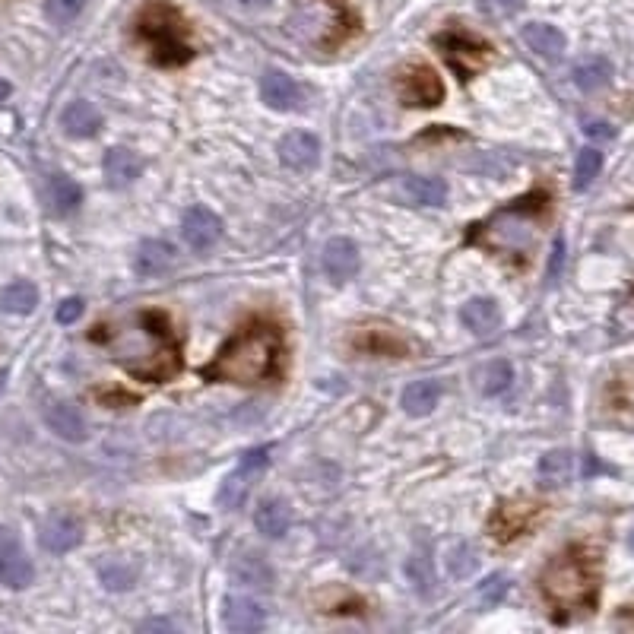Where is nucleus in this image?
<instances>
[{
    "label": "nucleus",
    "instance_id": "nucleus-1",
    "mask_svg": "<svg viewBox=\"0 0 634 634\" xmlns=\"http://www.w3.org/2000/svg\"><path fill=\"white\" fill-rule=\"evenodd\" d=\"M279 362V333L267 324H254L219 349L207 375L226 384H260L267 381Z\"/></svg>",
    "mask_w": 634,
    "mask_h": 634
},
{
    "label": "nucleus",
    "instance_id": "nucleus-2",
    "mask_svg": "<svg viewBox=\"0 0 634 634\" xmlns=\"http://www.w3.org/2000/svg\"><path fill=\"white\" fill-rule=\"evenodd\" d=\"M115 352L121 365L146 381H162L178 368L169 324L156 314H143L134 321V327H124L115 337Z\"/></svg>",
    "mask_w": 634,
    "mask_h": 634
},
{
    "label": "nucleus",
    "instance_id": "nucleus-3",
    "mask_svg": "<svg viewBox=\"0 0 634 634\" xmlns=\"http://www.w3.org/2000/svg\"><path fill=\"white\" fill-rule=\"evenodd\" d=\"M546 203L549 200L543 194L517 200V203H511V207L498 210L489 222L476 226V232H470V238L476 241V245L492 248V251L524 254L536 241L539 222H543V216H546Z\"/></svg>",
    "mask_w": 634,
    "mask_h": 634
},
{
    "label": "nucleus",
    "instance_id": "nucleus-4",
    "mask_svg": "<svg viewBox=\"0 0 634 634\" xmlns=\"http://www.w3.org/2000/svg\"><path fill=\"white\" fill-rule=\"evenodd\" d=\"M543 596L555 606V609H590L596 600V571L593 562L581 552V549H568L562 555H555L546 565L543 577Z\"/></svg>",
    "mask_w": 634,
    "mask_h": 634
},
{
    "label": "nucleus",
    "instance_id": "nucleus-5",
    "mask_svg": "<svg viewBox=\"0 0 634 634\" xmlns=\"http://www.w3.org/2000/svg\"><path fill=\"white\" fill-rule=\"evenodd\" d=\"M140 32L146 35L149 42L156 45L159 61H165V64H181V61L191 58L188 45H184V39H181L178 16H175L169 7H162V4H153V7H149V10L143 13V20H140Z\"/></svg>",
    "mask_w": 634,
    "mask_h": 634
},
{
    "label": "nucleus",
    "instance_id": "nucleus-6",
    "mask_svg": "<svg viewBox=\"0 0 634 634\" xmlns=\"http://www.w3.org/2000/svg\"><path fill=\"white\" fill-rule=\"evenodd\" d=\"M32 562L29 555L23 552L20 539H16L13 530L0 527V584L10 587V590H23L32 584Z\"/></svg>",
    "mask_w": 634,
    "mask_h": 634
},
{
    "label": "nucleus",
    "instance_id": "nucleus-7",
    "mask_svg": "<svg viewBox=\"0 0 634 634\" xmlns=\"http://www.w3.org/2000/svg\"><path fill=\"white\" fill-rule=\"evenodd\" d=\"M83 539V524L70 511H54L42 520L39 527V543L45 552L64 555L70 549H77Z\"/></svg>",
    "mask_w": 634,
    "mask_h": 634
},
{
    "label": "nucleus",
    "instance_id": "nucleus-8",
    "mask_svg": "<svg viewBox=\"0 0 634 634\" xmlns=\"http://www.w3.org/2000/svg\"><path fill=\"white\" fill-rule=\"evenodd\" d=\"M45 425L51 428L54 435H58L61 441H70V444H80L89 438V425L83 419V413L77 406H73L70 400H48L45 409Z\"/></svg>",
    "mask_w": 634,
    "mask_h": 634
},
{
    "label": "nucleus",
    "instance_id": "nucleus-9",
    "mask_svg": "<svg viewBox=\"0 0 634 634\" xmlns=\"http://www.w3.org/2000/svg\"><path fill=\"white\" fill-rule=\"evenodd\" d=\"M400 96L413 108H432L444 99V86L428 67H409L400 80Z\"/></svg>",
    "mask_w": 634,
    "mask_h": 634
},
{
    "label": "nucleus",
    "instance_id": "nucleus-10",
    "mask_svg": "<svg viewBox=\"0 0 634 634\" xmlns=\"http://www.w3.org/2000/svg\"><path fill=\"white\" fill-rule=\"evenodd\" d=\"M359 264H362L359 248H356V241H349V238H330L321 251V267L330 283H337V286L356 276Z\"/></svg>",
    "mask_w": 634,
    "mask_h": 634
},
{
    "label": "nucleus",
    "instance_id": "nucleus-11",
    "mask_svg": "<svg viewBox=\"0 0 634 634\" xmlns=\"http://www.w3.org/2000/svg\"><path fill=\"white\" fill-rule=\"evenodd\" d=\"M279 159L292 172H311L317 159H321V140L308 130H292L279 140Z\"/></svg>",
    "mask_w": 634,
    "mask_h": 634
},
{
    "label": "nucleus",
    "instance_id": "nucleus-12",
    "mask_svg": "<svg viewBox=\"0 0 634 634\" xmlns=\"http://www.w3.org/2000/svg\"><path fill=\"white\" fill-rule=\"evenodd\" d=\"M222 622H226V628L235 631V634H251V631H260L267 625V609L260 606L254 596L232 593V596H226Z\"/></svg>",
    "mask_w": 634,
    "mask_h": 634
},
{
    "label": "nucleus",
    "instance_id": "nucleus-13",
    "mask_svg": "<svg viewBox=\"0 0 634 634\" xmlns=\"http://www.w3.org/2000/svg\"><path fill=\"white\" fill-rule=\"evenodd\" d=\"M181 235L184 241L194 248V251H210L219 235H222V222L213 210L207 207H194L184 213V222H181Z\"/></svg>",
    "mask_w": 634,
    "mask_h": 634
},
{
    "label": "nucleus",
    "instance_id": "nucleus-14",
    "mask_svg": "<svg viewBox=\"0 0 634 634\" xmlns=\"http://www.w3.org/2000/svg\"><path fill=\"white\" fill-rule=\"evenodd\" d=\"M260 96L276 111H292L302 105V89L292 77H286L283 70H267L264 80H260Z\"/></svg>",
    "mask_w": 634,
    "mask_h": 634
},
{
    "label": "nucleus",
    "instance_id": "nucleus-15",
    "mask_svg": "<svg viewBox=\"0 0 634 634\" xmlns=\"http://www.w3.org/2000/svg\"><path fill=\"white\" fill-rule=\"evenodd\" d=\"M102 169H105V181L111 184V188H130V184L143 175V159L124 146H115L105 153Z\"/></svg>",
    "mask_w": 634,
    "mask_h": 634
},
{
    "label": "nucleus",
    "instance_id": "nucleus-16",
    "mask_svg": "<svg viewBox=\"0 0 634 634\" xmlns=\"http://www.w3.org/2000/svg\"><path fill=\"white\" fill-rule=\"evenodd\" d=\"M536 517L533 501H508L501 505L492 517V533L498 539H514L517 533H524L530 527V520Z\"/></svg>",
    "mask_w": 634,
    "mask_h": 634
},
{
    "label": "nucleus",
    "instance_id": "nucleus-17",
    "mask_svg": "<svg viewBox=\"0 0 634 634\" xmlns=\"http://www.w3.org/2000/svg\"><path fill=\"white\" fill-rule=\"evenodd\" d=\"M460 321L466 324V330H473L476 337H492L501 327V308L492 298H470V302L460 308Z\"/></svg>",
    "mask_w": 634,
    "mask_h": 634
},
{
    "label": "nucleus",
    "instance_id": "nucleus-18",
    "mask_svg": "<svg viewBox=\"0 0 634 634\" xmlns=\"http://www.w3.org/2000/svg\"><path fill=\"white\" fill-rule=\"evenodd\" d=\"M45 197H48V207L54 216H70L80 210L83 203V191L80 184L67 178V175H51L48 184H45Z\"/></svg>",
    "mask_w": 634,
    "mask_h": 634
},
{
    "label": "nucleus",
    "instance_id": "nucleus-19",
    "mask_svg": "<svg viewBox=\"0 0 634 634\" xmlns=\"http://www.w3.org/2000/svg\"><path fill=\"white\" fill-rule=\"evenodd\" d=\"M520 35H524L527 48L536 51L539 58H546V61H558L565 54V35L549 23H527L524 29H520Z\"/></svg>",
    "mask_w": 634,
    "mask_h": 634
},
{
    "label": "nucleus",
    "instance_id": "nucleus-20",
    "mask_svg": "<svg viewBox=\"0 0 634 634\" xmlns=\"http://www.w3.org/2000/svg\"><path fill=\"white\" fill-rule=\"evenodd\" d=\"M609 413L634 428V368H622L609 384Z\"/></svg>",
    "mask_w": 634,
    "mask_h": 634
},
{
    "label": "nucleus",
    "instance_id": "nucleus-21",
    "mask_svg": "<svg viewBox=\"0 0 634 634\" xmlns=\"http://www.w3.org/2000/svg\"><path fill=\"white\" fill-rule=\"evenodd\" d=\"M61 127L70 137H96L102 127V115L92 102L77 99L61 111Z\"/></svg>",
    "mask_w": 634,
    "mask_h": 634
},
{
    "label": "nucleus",
    "instance_id": "nucleus-22",
    "mask_svg": "<svg viewBox=\"0 0 634 634\" xmlns=\"http://www.w3.org/2000/svg\"><path fill=\"white\" fill-rule=\"evenodd\" d=\"M175 260V248L169 245V241H159V238H149L143 241V245L137 248V257H134V270L140 276H159L172 267Z\"/></svg>",
    "mask_w": 634,
    "mask_h": 634
},
{
    "label": "nucleus",
    "instance_id": "nucleus-23",
    "mask_svg": "<svg viewBox=\"0 0 634 634\" xmlns=\"http://www.w3.org/2000/svg\"><path fill=\"white\" fill-rule=\"evenodd\" d=\"M403 197L416 207H444L447 203V184L441 178H422L406 175L403 178Z\"/></svg>",
    "mask_w": 634,
    "mask_h": 634
},
{
    "label": "nucleus",
    "instance_id": "nucleus-24",
    "mask_svg": "<svg viewBox=\"0 0 634 634\" xmlns=\"http://www.w3.org/2000/svg\"><path fill=\"white\" fill-rule=\"evenodd\" d=\"M232 577H235L241 587H248V590H270L273 587V568L260 555H254V552L235 558Z\"/></svg>",
    "mask_w": 634,
    "mask_h": 634
},
{
    "label": "nucleus",
    "instance_id": "nucleus-25",
    "mask_svg": "<svg viewBox=\"0 0 634 634\" xmlns=\"http://www.w3.org/2000/svg\"><path fill=\"white\" fill-rule=\"evenodd\" d=\"M254 524H257V530L264 533V536L279 539V536H286L289 527H292V511H289L286 501L270 498V501H264V505L257 508Z\"/></svg>",
    "mask_w": 634,
    "mask_h": 634
},
{
    "label": "nucleus",
    "instance_id": "nucleus-26",
    "mask_svg": "<svg viewBox=\"0 0 634 634\" xmlns=\"http://www.w3.org/2000/svg\"><path fill=\"white\" fill-rule=\"evenodd\" d=\"M574 476V454L571 451H549L539 460V482L546 489H562Z\"/></svg>",
    "mask_w": 634,
    "mask_h": 634
},
{
    "label": "nucleus",
    "instance_id": "nucleus-27",
    "mask_svg": "<svg viewBox=\"0 0 634 634\" xmlns=\"http://www.w3.org/2000/svg\"><path fill=\"white\" fill-rule=\"evenodd\" d=\"M571 80H574V86L581 89V92H596V89L609 86V80H612V64H609L606 58H584V61L574 64Z\"/></svg>",
    "mask_w": 634,
    "mask_h": 634
},
{
    "label": "nucleus",
    "instance_id": "nucleus-28",
    "mask_svg": "<svg viewBox=\"0 0 634 634\" xmlns=\"http://www.w3.org/2000/svg\"><path fill=\"white\" fill-rule=\"evenodd\" d=\"M441 45H444V58H447V64H451L460 77H470L473 70H479V64H482V58H486V48H476L473 42H457V39H441Z\"/></svg>",
    "mask_w": 634,
    "mask_h": 634
},
{
    "label": "nucleus",
    "instance_id": "nucleus-29",
    "mask_svg": "<svg viewBox=\"0 0 634 634\" xmlns=\"http://www.w3.org/2000/svg\"><path fill=\"white\" fill-rule=\"evenodd\" d=\"M441 384L438 381H416L403 390V409L409 416H428L438 406Z\"/></svg>",
    "mask_w": 634,
    "mask_h": 634
},
{
    "label": "nucleus",
    "instance_id": "nucleus-30",
    "mask_svg": "<svg viewBox=\"0 0 634 634\" xmlns=\"http://www.w3.org/2000/svg\"><path fill=\"white\" fill-rule=\"evenodd\" d=\"M35 305H39V289L26 283V279H16V283L0 292V308L7 314H29L35 311Z\"/></svg>",
    "mask_w": 634,
    "mask_h": 634
},
{
    "label": "nucleus",
    "instance_id": "nucleus-31",
    "mask_svg": "<svg viewBox=\"0 0 634 634\" xmlns=\"http://www.w3.org/2000/svg\"><path fill=\"white\" fill-rule=\"evenodd\" d=\"M137 574L140 568L134 562H127V558H108V562L99 565V577L105 590H130L137 584Z\"/></svg>",
    "mask_w": 634,
    "mask_h": 634
},
{
    "label": "nucleus",
    "instance_id": "nucleus-32",
    "mask_svg": "<svg viewBox=\"0 0 634 634\" xmlns=\"http://www.w3.org/2000/svg\"><path fill=\"white\" fill-rule=\"evenodd\" d=\"M511 365L505 359H495L489 365H482L479 368V390L486 397H498V394H505V390L511 387Z\"/></svg>",
    "mask_w": 634,
    "mask_h": 634
},
{
    "label": "nucleus",
    "instance_id": "nucleus-33",
    "mask_svg": "<svg viewBox=\"0 0 634 634\" xmlns=\"http://www.w3.org/2000/svg\"><path fill=\"white\" fill-rule=\"evenodd\" d=\"M603 169V153L593 146H584L574 159V191H587Z\"/></svg>",
    "mask_w": 634,
    "mask_h": 634
},
{
    "label": "nucleus",
    "instance_id": "nucleus-34",
    "mask_svg": "<svg viewBox=\"0 0 634 634\" xmlns=\"http://www.w3.org/2000/svg\"><path fill=\"white\" fill-rule=\"evenodd\" d=\"M248 498V473L238 470L232 476H226V482L219 486V505L226 511H238Z\"/></svg>",
    "mask_w": 634,
    "mask_h": 634
},
{
    "label": "nucleus",
    "instance_id": "nucleus-35",
    "mask_svg": "<svg viewBox=\"0 0 634 634\" xmlns=\"http://www.w3.org/2000/svg\"><path fill=\"white\" fill-rule=\"evenodd\" d=\"M479 565V555L470 543H460L451 549V555H447V571H451V577H457V581H466Z\"/></svg>",
    "mask_w": 634,
    "mask_h": 634
},
{
    "label": "nucleus",
    "instance_id": "nucleus-36",
    "mask_svg": "<svg viewBox=\"0 0 634 634\" xmlns=\"http://www.w3.org/2000/svg\"><path fill=\"white\" fill-rule=\"evenodd\" d=\"M83 0H45V16L54 26H70L80 16Z\"/></svg>",
    "mask_w": 634,
    "mask_h": 634
},
{
    "label": "nucleus",
    "instance_id": "nucleus-37",
    "mask_svg": "<svg viewBox=\"0 0 634 634\" xmlns=\"http://www.w3.org/2000/svg\"><path fill=\"white\" fill-rule=\"evenodd\" d=\"M508 587H511V581L505 574H492V577H486V584H479V600H482V606H495L501 596L508 593Z\"/></svg>",
    "mask_w": 634,
    "mask_h": 634
},
{
    "label": "nucleus",
    "instance_id": "nucleus-38",
    "mask_svg": "<svg viewBox=\"0 0 634 634\" xmlns=\"http://www.w3.org/2000/svg\"><path fill=\"white\" fill-rule=\"evenodd\" d=\"M409 577H413V587L419 593H428V587H432V562H428V555L409 558Z\"/></svg>",
    "mask_w": 634,
    "mask_h": 634
},
{
    "label": "nucleus",
    "instance_id": "nucleus-39",
    "mask_svg": "<svg viewBox=\"0 0 634 634\" xmlns=\"http://www.w3.org/2000/svg\"><path fill=\"white\" fill-rule=\"evenodd\" d=\"M80 314H83V298H67V302L58 305V324H73V321H80Z\"/></svg>",
    "mask_w": 634,
    "mask_h": 634
},
{
    "label": "nucleus",
    "instance_id": "nucleus-40",
    "mask_svg": "<svg viewBox=\"0 0 634 634\" xmlns=\"http://www.w3.org/2000/svg\"><path fill=\"white\" fill-rule=\"evenodd\" d=\"M584 134H587L590 140H612V137H615V127L606 124V121L587 118V121H584Z\"/></svg>",
    "mask_w": 634,
    "mask_h": 634
},
{
    "label": "nucleus",
    "instance_id": "nucleus-41",
    "mask_svg": "<svg viewBox=\"0 0 634 634\" xmlns=\"http://www.w3.org/2000/svg\"><path fill=\"white\" fill-rule=\"evenodd\" d=\"M267 457H270V447H254V451H248L245 460H241V470H245V473L260 470V466L267 463Z\"/></svg>",
    "mask_w": 634,
    "mask_h": 634
},
{
    "label": "nucleus",
    "instance_id": "nucleus-42",
    "mask_svg": "<svg viewBox=\"0 0 634 634\" xmlns=\"http://www.w3.org/2000/svg\"><path fill=\"white\" fill-rule=\"evenodd\" d=\"M562 264H565V241L555 238V245H552V264H549V279H555L558 273H562Z\"/></svg>",
    "mask_w": 634,
    "mask_h": 634
},
{
    "label": "nucleus",
    "instance_id": "nucleus-43",
    "mask_svg": "<svg viewBox=\"0 0 634 634\" xmlns=\"http://www.w3.org/2000/svg\"><path fill=\"white\" fill-rule=\"evenodd\" d=\"M498 4H501V7H505L508 13H514V10H520V7H524V4H527V0H498Z\"/></svg>",
    "mask_w": 634,
    "mask_h": 634
},
{
    "label": "nucleus",
    "instance_id": "nucleus-44",
    "mask_svg": "<svg viewBox=\"0 0 634 634\" xmlns=\"http://www.w3.org/2000/svg\"><path fill=\"white\" fill-rule=\"evenodd\" d=\"M241 7H248V10H260V7H267L270 0H238Z\"/></svg>",
    "mask_w": 634,
    "mask_h": 634
},
{
    "label": "nucleus",
    "instance_id": "nucleus-45",
    "mask_svg": "<svg viewBox=\"0 0 634 634\" xmlns=\"http://www.w3.org/2000/svg\"><path fill=\"white\" fill-rule=\"evenodd\" d=\"M140 628H162V631H172L175 625H172V622H143Z\"/></svg>",
    "mask_w": 634,
    "mask_h": 634
},
{
    "label": "nucleus",
    "instance_id": "nucleus-46",
    "mask_svg": "<svg viewBox=\"0 0 634 634\" xmlns=\"http://www.w3.org/2000/svg\"><path fill=\"white\" fill-rule=\"evenodd\" d=\"M10 96V83L7 80H0V102H4Z\"/></svg>",
    "mask_w": 634,
    "mask_h": 634
},
{
    "label": "nucleus",
    "instance_id": "nucleus-47",
    "mask_svg": "<svg viewBox=\"0 0 634 634\" xmlns=\"http://www.w3.org/2000/svg\"><path fill=\"white\" fill-rule=\"evenodd\" d=\"M628 549L634 552V527H631V533H628Z\"/></svg>",
    "mask_w": 634,
    "mask_h": 634
},
{
    "label": "nucleus",
    "instance_id": "nucleus-48",
    "mask_svg": "<svg viewBox=\"0 0 634 634\" xmlns=\"http://www.w3.org/2000/svg\"><path fill=\"white\" fill-rule=\"evenodd\" d=\"M4 384H7V371H0V390H4Z\"/></svg>",
    "mask_w": 634,
    "mask_h": 634
}]
</instances>
